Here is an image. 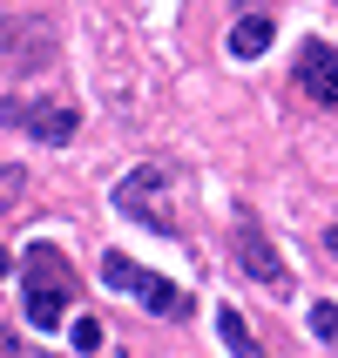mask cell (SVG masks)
Here are the masks:
<instances>
[{"label":"cell","instance_id":"cell-1","mask_svg":"<svg viewBox=\"0 0 338 358\" xmlns=\"http://www.w3.org/2000/svg\"><path fill=\"white\" fill-rule=\"evenodd\" d=\"M20 278H27V324L55 331L61 311H68V298H75V271H68V257H61L55 243H34Z\"/></svg>","mask_w":338,"mask_h":358},{"label":"cell","instance_id":"cell-2","mask_svg":"<svg viewBox=\"0 0 338 358\" xmlns=\"http://www.w3.org/2000/svg\"><path fill=\"white\" fill-rule=\"evenodd\" d=\"M101 284H108V291H129V298H142L149 311H162V318L190 311V298H183L176 284H162L156 271H142V264H136V257H122V250H108V257H101Z\"/></svg>","mask_w":338,"mask_h":358},{"label":"cell","instance_id":"cell-3","mask_svg":"<svg viewBox=\"0 0 338 358\" xmlns=\"http://www.w3.org/2000/svg\"><path fill=\"white\" fill-rule=\"evenodd\" d=\"M162 182H169V169H162V162H142V169H129V176L115 182V210L169 237V230H176V217L162 210Z\"/></svg>","mask_w":338,"mask_h":358},{"label":"cell","instance_id":"cell-4","mask_svg":"<svg viewBox=\"0 0 338 358\" xmlns=\"http://www.w3.org/2000/svg\"><path fill=\"white\" fill-rule=\"evenodd\" d=\"M230 250H237V264H244V278H258L271 298H284L291 291V271H284V257L271 250V237H264L251 217H237V230H230Z\"/></svg>","mask_w":338,"mask_h":358},{"label":"cell","instance_id":"cell-5","mask_svg":"<svg viewBox=\"0 0 338 358\" xmlns=\"http://www.w3.org/2000/svg\"><path fill=\"white\" fill-rule=\"evenodd\" d=\"M0 122L20 129V136H34V142H68V136H75V108H55V101L7 95V101H0Z\"/></svg>","mask_w":338,"mask_h":358},{"label":"cell","instance_id":"cell-6","mask_svg":"<svg viewBox=\"0 0 338 358\" xmlns=\"http://www.w3.org/2000/svg\"><path fill=\"white\" fill-rule=\"evenodd\" d=\"M55 55V34L41 20H0V75H27Z\"/></svg>","mask_w":338,"mask_h":358},{"label":"cell","instance_id":"cell-7","mask_svg":"<svg viewBox=\"0 0 338 358\" xmlns=\"http://www.w3.org/2000/svg\"><path fill=\"white\" fill-rule=\"evenodd\" d=\"M298 88L311 95V108H332V115H338V55L325 48V41H304V55H298Z\"/></svg>","mask_w":338,"mask_h":358},{"label":"cell","instance_id":"cell-8","mask_svg":"<svg viewBox=\"0 0 338 358\" xmlns=\"http://www.w3.org/2000/svg\"><path fill=\"white\" fill-rule=\"evenodd\" d=\"M271 41H278V20H271V14H244L237 27H230V55H237V61H258Z\"/></svg>","mask_w":338,"mask_h":358},{"label":"cell","instance_id":"cell-9","mask_svg":"<svg viewBox=\"0 0 338 358\" xmlns=\"http://www.w3.org/2000/svg\"><path fill=\"white\" fill-rule=\"evenodd\" d=\"M217 331H223V345H230V358H264V345L251 338V324H244L237 304H217Z\"/></svg>","mask_w":338,"mask_h":358},{"label":"cell","instance_id":"cell-10","mask_svg":"<svg viewBox=\"0 0 338 358\" xmlns=\"http://www.w3.org/2000/svg\"><path fill=\"white\" fill-rule=\"evenodd\" d=\"M0 358H48V345H27L20 331H7V324H0Z\"/></svg>","mask_w":338,"mask_h":358},{"label":"cell","instance_id":"cell-11","mask_svg":"<svg viewBox=\"0 0 338 358\" xmlns=\"http://www.w3.org/2000/svg\"><path fill=\"white\" fill-rule=\"evenodd\" d=\"M311 331L325 345H338V304H311Z\"/></svg>","mask_w":338,"mask_h":358},{"label":"cell","instance_id":"cell-12","mask_svg":"<svg viewBox=\"0 0 338 358\" xmlns=\"http://www.w3.org/2000/svg\"><path fill=\"white\" fill-rule=\"evenodd\" d=\"M20 189H27V169H20V162H7V169H0V210H7Z\"/></svg>","mask_w":338,"mask_h":358},{"label":"cell","instance_id":"cell-13","mask_svg":"<svg viewBox=\"0 0 338 358\" xmlns=\"http://www.w3.org/2000/svg\"><path fill=\"white\" fill-rule=\"evenodd\" d=\"M68 338H75V352H101V318H81Z\"/></svg>","mask_w":338,"mask_h":358},{"label":"cell","instance_id":"cell-14","mask_svg":"<svg viewBox=\"0 0 338 358\" xmlns=\"http://www.w3.org/2000/svg\"><path fill=\"white\" fill-rule=\"evenodd\" d=\"M325 250H332V257H338V230H325Z\"/></svg>","mask_w":338,"mask_h":358},{"label":"cell","instance_id":"cell-15","mask_svg":"<svg viewBox=\"0 0 338 358\" xmlns=\"http://www.w3.org/2000/svg\"><path fill=\"white\" fill-rule=\"evenodd\" d=\"M0 278H7V250H0Z\"/></svg>","mask_w":338,"mask_h":358}]
</instances>
